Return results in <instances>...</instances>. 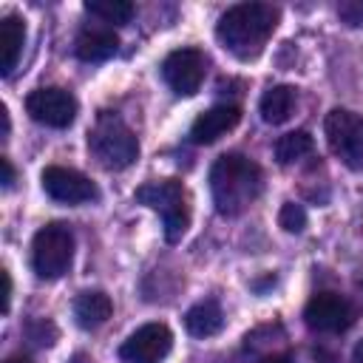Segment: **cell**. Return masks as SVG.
Segmentation results:
<instances>
[{
    "mask_svg": "<svg viewBox=\"0 0 363 363\" xmlns=\"http://www.w3.org/2000/svg\"><path fill=\"white\" fill-rule=\"evenodd\" d=\"M111 312L113 301L102 289H85L74 298V320L79 329H99L102 323H108Z\"/></svg>",
    "mask_w": 363,
    "mask_h": 363,
    "instance_id": "obj_13",
    "label": "cell"
},
{
    "mask_svg": "<svg viewBox=\"0 0 363 363\" xmlns=\"http://www.w3.org/2000/svg\"><path fill=\"white\" fill-rule=\"evenodd\" d=\"M221 326H224V312L213 298H204L184 312V329L193 337H213L221 332Z\"/></svg>",
    "mask_w": 363,
    "mask_h": 363,
    "instance_id": "obj_16",
    "label": "cell"
},
{
    "mask_svg": "<svg viewBox=\"0 0 363 363\" xmlns=\"http://www.w3.org/2000/svg\"><path fill=\"white\" fill-rule=\"evenodd\" d=\"M40 182H43V190L60 204H85V201H94L99 196L96 184L74 167L51 164V167L43 170Z\"/></svg>",
    "mask_w": 363,
    "mask_h": 363,
    "instance_id": "obj_10",
    "label": "cell"
},
{
    "mask_svg": "<svg viewBox=\"0 0 363 363\" xmlns=\"http://www.w3.org/2000/svg\"><path fill=\"white\" fill-rule=\"evenodd\" d=\"M303 320L312 332L337 335L354 323V306L340 292H318L303 306Z\"/></svg>",
    "mask_w": 363,
    "mask_h": 363,
    "instance_id": "obj_7",
    "label": "cell"
},
{
    "mask_svg": "<svg viewBox=\"0 0 363 363\" xmlns=\"http://www.w3.org/2000/svg\"><path fill=\"white\" fill-rule=\"evenodd\" d=\"M0 167H3V190H11V184H14V167H11V162L6 156L0 159Z\"/></svg>",
    "mask_w": 363,
    "mask_h": 363,
    "instance_id": "obj_23",
    "label": "cell"
},
{
    "mask_svg": "<svg viewBox=\"0 0 363 363\" xmlns=\"http://www.w3.org/2000/svg\"><path fill=\"white\" fill-rule=\"evenodd\" d=\"M337 17L349 28L363 26V0H343V3H337Z\"/></svg>",
    "mask_w": 363,
    "mask_h": 363,
    "instance_id": "obj_21",
    "label": "cell"
},
{
    "mask_svg": "<svg viewBox=\"0 0 363 363\" xmlns=\"http://www.w3.org/2000/svg\"><path fill=\"white\" fill-rule=\"evenodd\" d=\"M119 48V37L113 28H82L79 37L74 40V51L82 62H102L113 57Z\"/></svg>",
    "mask_w": 363,
    "mask_h": 363,
    "instance_id": "obj_15",
    "label": "cell"
},
{
    "mask_svg": "<svg viewBox=\"0 0 363 363\" xmlns=\"http://www.w3.org/2000/svg\"><path fill=\"white\" fill-rule=\"evenodd\" d=\"M74 261V233L62 221H51L34 233L31 241V267L37 278L57 281L68 272Z\"/></svg>",
    "mask_w": 363,
    "mask_h": 363,
    "instance_id": "obj_5",
    "label": "cell"
},
{
    "mask_svg": "<svg viewBox=\"0 0 363 363\" xmlns=\"http://www.w3.org/2000/svg\"><path fill=\"white\" fill-rule=\"evenodd\" d=\"M323 133L329 150L349 167H363V116L349 108H332L323 119Z\"/></svg>",
    "mask_w": 363,
    "mask_h": 363,
    "instance_id": "obj_6",
    "label": "cell"
},
{
    "mask_svg": "<svg viewBox=\"0 0 363 363\" xmlns=\"http://www.w3.org/2000/svg\"><path fill=\"white\" fill-rule=\"evenodd\" d=\"M23 43H26V23L17 14H6L0 20V74L11 77V71L20 62L23 54Z\"/></svg>",
    "mask_w": 363,
    "mask_h": 363,
    "instance_id": "obj_14",
    "label": "cell"
},
{
    "mask_svg": "<svg viewBox=\"0 0 363 363\" xmlns=\"http://www.w3.org/2000/svg\"><path fill=\"white\" fill-rule=\"evenodd\" d=\"M88 150L105 170H125L136 162L139 142L119 113L102 111L88 130Z\"/></svg>",
    "mask_w": 363,
    "mask_h": 363,
    "instance_id": "obj_3",
    "label": "cell"
},
{
    "mask_svg": "<svg viewBox=\"0 0 363 363\" xmlns=\"http://www.w3.org/2000/svg\"><path fill=\"white\" fill-rule=\"evenodd\" d=\"M6 363H34V360H31L28 354H11V357H9Z\"/></svg>",
    "mask_w": 363,
    "mask_h": 363,
    "instance_id": "obj_27",
    "label": "cell"
},
{
    "mask_svg": "<svg viewBox=\"0 0 363 363\" xmlns=\"http://www.w3.org/2000/svg\"><path fill=\"white\" fill-rule=\"evenodd\" d=\"M278 26V9L269 3H235L230 6L218 23H216V37L238 60H255L267 40L272 37Z\"/></svg>",
    "mask_w": 363,
    "mask_h": 363,
    "instance_id": "obj_1",
    "label": "cell"
},
{
    "mask_svg": "<svg viewBox=\"0 0 363 363\" xmlns=\"http://www.w3.org/2000/svg\"><path fill=\"white\" fill-rule=\"evenodd\" d=\"M312 147H315V139L309 136V130H289V133L278 136L275 159H278V164H295L303 156H309Z\"/></svg>",
    "mask_w": 363,
    "mask_h": 363,
    "instance_id": "obj_18",
    "label": "cell"
},
{
    "mask_svg": "<svg viewBox=\"0 0 363 363\" xmlns=\"http://www.w3.org/2000/svg\"><path fill=\"white\" fill-rule=\"evenodd\" d=\"M357 301H360V309H363V278L357 281Z\"/></svg>",
    "mask_w": 363,
    "mask_h": 363,
    "instance_id": "obj_28",
    "label": "cell"
},
{
    "mask_svg": "<svg viewBox=\"0 0 363 363\" xmlns=\"http://www.w3.org/2000/svg\"><path fill=\"white\" fill-rule=\"evenodd\" d=\"M85 11L113 28V26L130 23V17H133V3H128V0H88V3H85Z\"/></svg>",
    "mask_w": 363,
    "mask_h": 363,
    "instance_id": "obj_19",
    "label": "cell"
},
{
    "mask_svg": "<svg viewBox=\"0 0 363 363\" xmlns=\"http://www.w3.org/2000/svg\"><path fill=\"white\" fill-rule=\"evenodd\" d=\"M136 201L162 216L167 244L182 241V235L190 227V204H187V190L179 179L145 182L142 187H136Z\"/></svg>",
    "mask_w": 363,
    "mask_h": 363,
    "instance_id": "obj_4",
    "label": "cell"
},
{
    "mask_svg": "<svg viewBox=\"0 0 363 363\" xmlns=\"http://www.w3.org/2000/svg\"><path fill=\"white\" fill-rule=\"evenodd\" d=\"M28 337L37 343V346H51L54 343V337H57V329L48 323V320H34V323H28Z\"/></svg>",
    "mask_w": 363,
    "mask_h": 363,
    "instance_id": "obj_22",
    "label": "cell"
},
{
    "mask_svg": "<svg viewBox=\"0 0 363 363\" xmlns=\"http://www.w3.org/2000/svg\"><path fill=\"white\" fill-rule=\"evenodd\" d=\"M26 111L34 122H40L45 128H68L77 116V99L71 91L48 85V88H37L26 96Z\"/></svg>",
    "mask_w": 363,
    "mask_h": 363,
    "instance_id": "obj_8",
    "label": "cell"
},
{
    "mask_svg": "<svg viewBox=\"0 0 363 363\" xmlns=\"http://www.w3.org/2000/svg\"><path fill=\"white\" fill-rule=\"evenodd\" d=\"M264 187L261 167L244 153H224L210 167V193L221 216H241Z\"/></svg>",
    "mask_w": 363,
    "mask_h": 363,
    "instance_id": "obj_2",
    "label": "cell"
},
{
    "mask_svg": "<svg viewBox=\"0 0 363 363\" xmlns=\"http://www.w3.org/2000/svg\"><path fill=\"white\" fill-rule=\"evenodd\" d=\"M173 346V335L164 323H145L128 335L119 346V357L125 363H162Z\"/></svg>",
    "mask_w": 363,
    "mask_h": 363,
    "instance_id": "obj_11",
    "label": "cell"
},
{
    "mask_svg": "<svg viewBox=\"0 0 363 363\" xmlns=\"http://www.w3.org/2000/svg\"><path fill=\"white\" fill-rule=\"evenodd\" d=\"M204 54L199 48H176L162 62V79L179 96H193L204 79Z\"/></svg>",
    "mask_w": 363,
    "mask_h": 363,
    "instance_id": "obj_9",
    "label": "cell"
},
{
    "mask_svg": "<svg viewBox=\"0 0 363 363\" xmlns=\"http://www.w3.org/2000/svg\"><path fill=\"white\" fill-rule=\"evenodd\" d=\"M238 122H241L238 105H213L204 113H199L196 122L190 125V142L193 145H213L227 130H233Z\"/></svg>",
    "mask_w": 363,
    "mask_h": 363,
    "instance_id": "obj_12",
    "label": "cell"
},
{
    "mask_svg": "<svg viewBox=\"0 0 363 363\" xmlns=\"http://www.w3.org/2000/svg\"><path fill=\"white\" fill-rule=\"evenodd\" d=\"M292 108H295V88L292 85H272L264 91V96L258 102L261 119L267 125H284L292 116Z\"/></svg>",
    "mask_w": 363,
    "mask_h": 363,
    "instance_id": "obj_17",
    "label": "cell"
},
{
    "mask_svg": "<svg viewBox=\"0 0 363 363\" xmlns=\"http://www.w3.org/2000/svg\"><path fill=\"white\" fill-rule=\"evenodd\" d=\"M258 363H295V360H292V354H286V352H275V354H264Z\"/></svg>",
    "mask_w": 363,
    "mask_h": 363,
    "instance_id": "obj_25",
    "label": "cell"
},
{
    "mask_svg": "<svg viewBox=\"0 0 363 363\" xmlns=\"http://www.w3.org/2000/svg\"><path fill=\"white\" fill-rule=\"evenodd\" d=\"M352 363H363V340L354 346V352H352Z\"/></svg>",
    "mask_w": 363,
    "mask_h": 363,
    "instance_id": "obj_26",
    "label": "cell"
},
{
    "mask_svg": "<svg viewBox=\"0 0 363 363\" xmlns=\"http://www.w3.org/2000/svg\"><path fill=\"white\" fill-rule=\"evenodd\" d=\"M9 306H11V275L9 269H3V315L9 312Z\"/></svg>",
    "mask_w": 363,
    "mask_h": 363,
    "instance_id": "obj_24",
    "label": "cell"
},
{
    "mask_svg": "<svg viewBox=\"0 0 363 363\" xmlns=\"http://www.w3.org/2000/svg\"><path fill=\"white\" fill-rule=\"evenodd\" d=\"M278 224L286 233H301L306 227V210L301 204H295V201H284L281 213H278Z\"/></svg>",
    "mask_w": 363,
    "mask_h": 363,
    "instance_id": "obj_20",
    "label": "cell"
}]
</instances>
